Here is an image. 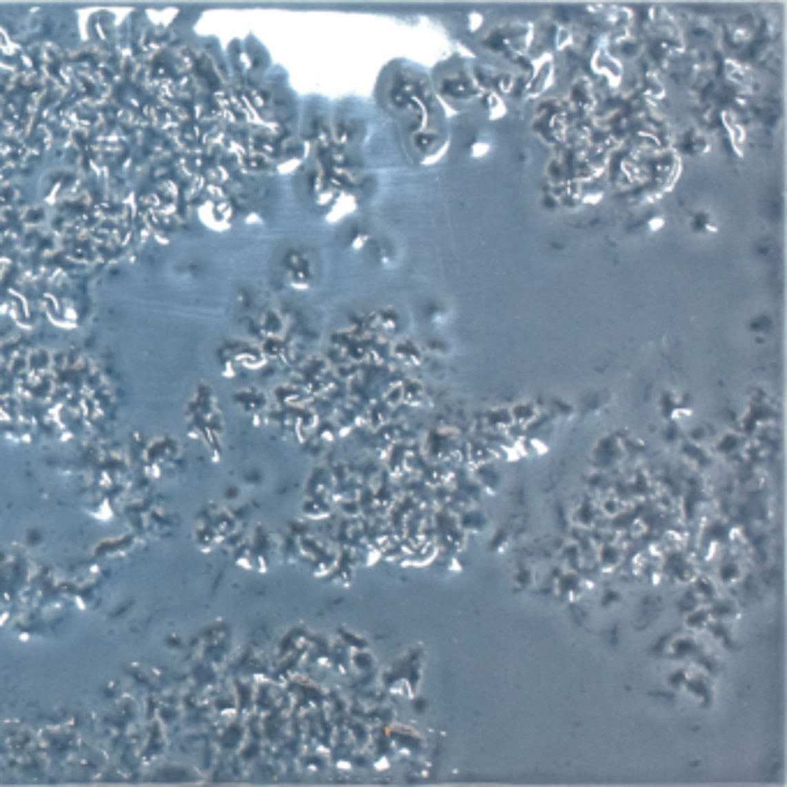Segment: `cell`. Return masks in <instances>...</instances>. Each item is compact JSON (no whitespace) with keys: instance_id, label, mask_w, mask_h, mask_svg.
Returning a JSON list of instances; mask_svg holds the SVG:
<instances>
[{"instance_id":"obj_1","label":"cell","mask_w":787,"mask_h":787,"mask_svg":"<svg viewBox=\"0 0 787 787\" xmlns=\"http://www.w3.org/2000/svg\"><path fill=\"white\" fill-rule=\"evenodd\" d=\"M14 201H17V192L12 190V187H0V213H3V210H10L12 206H14Z\"/></svg>"}]
</instances>
